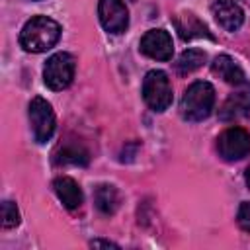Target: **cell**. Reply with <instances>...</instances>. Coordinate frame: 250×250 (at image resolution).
<instances>
[{
	"label": "cell",
	"mask_w": 250,
	"mask_h": 250,
	"mask_svg": "<svg viewBox=\"0 0 250 250\" xmlns=\"http://www.w3.org/2000/svg\"><path fill=\"white\" fill-rule=\"evenodd\" d=\"M61 39V25L53 18L33 16L20 31V45L27 53H45Z\"/></svg>",
	"instance_id": "cell-1"
},
{
	"label": "cell",
	"mask_w": 250,
	"mask_h": 250,
	"mask_svg": "<svg viewBox=\"0 0 250 250\" xmlns=\"http://www.w3.org/2000/svg\"><path fill=\"white\" fill-rule=\"evenodd\" d=\"M74 57L70 53H55L47 59L45 68H43V82L47 88L59 92L70 86L74 78Z\"/></svg>",
	"instance_id": "cell-4"
},
{
	"label": "cell",
	"mask_w": 250,
	"mask_h": 250,
	"mask_svg": "<svg viewBox=\"0 0 250 250\" xmlns=\"http://www.w3.org/2000/svg\"><path fill=\"white\" fill-rule=\"evenodd\" d=\"M143 100L152 111H164L172 104V86L164 70H148L143 80Z\"/></svg>",
	"instance_id": "cell-3"
},
{
	"label": "cell",
	"mask_w": 250,
	"mask_h": 250,
	"mask_svg": "<svg viewBox=\"0 0 250 250\" xmlns=\"http://www.w3.org/2000/svg\"><path fill=\"white\" fill-rule=\"evenodd\" d=\"M174 25L180 33L182 39L189 41V39H195V37H209L211 39V33L207 29V25L191 12H186V14H180L174 18Z\"/></svg>",
	"instance_id": "cell-13"
},
{
	"label": "cell",
	"mask_w": 250,
	"mask_h": 250,
	"mask_svg": "<svg viewBox=\"0 0 250 250\" xmlns=\"http://www.w3.org/2000/svg\"><path fill=\"white\" fill-rule=\"evenodd\" d=\"M98 18L107 33H123L129 25V10L123 0H100Z\"/></svg>",
	"instance_id": "cell-7"
},
{
	"label": "cell",
	"mask_w": 250,
	"mask_h": 250,
	"mask_svg": "<svg viewBox=\"0 0 250 250\" xmlns=\"http://www.w3.org/2000/svg\"><path fill=\"white\" fill-rule=\"evenodd\" d=\"M219 156L227 162L242 160L250 154V133L242 127H229L217 139Z\"/></svg>",
	"instance_id": "cell-6"
},
{
	"label": "cell",
	"mask_w": 250,
	"mask_h": 250,
	"mask_svg": "<svg viewBox=\"0 0 250 250\" xmlns=\"http://www.w3.org/2000/svg\"><path fill=\"white\" fill-rule=\"evenodd\" d=\"M244 180H246V186L250 188V166L246 168V174H244Z\"/></svg>",
	"instance_id": "cell-20"
},
{
	"label": "cell",
	"mask_w": 250,
	"mask_h": 250,
	"mask_svg": "<svg viewBox=\"0 0 250 250\" xmlns=\"http://www.w3.org/2000/svg\"><path fill=\"white\" fill-rule=\"evenodd\" d=\"M211 12L217 23L227 31H236L244 23V12L234 0H211Z\"/></svg>",
	"instance_id": "cell-10"
},
{
	"label": "cell",
	"mask_w": 250,
	"mask_h": 250,
	"mask_svg": "<svg viewBox=\"0 0 250 250\" xmlns=\"http://www.w3.org/2000/svg\"><path fill=\"white\" fill-rule=\"evenodd\" d=\"M27 115H29V125H31V131H33L35 141L39 145L47 143L53 137L55 127H57V119H55V111H53L51 104L45 98L35 96L29 102Z\"/></svg>",
	"instance_id": "cell-5"
},
{
	"label": "cell",
	"mask_w": 250,
	"mask_h": 250,
	"mask_svg": "<svg viewBox=\"0 0 250 250\" xmlns=\"http://www.w3.org/2000/svg\"><path fill=\"white\" fill-rule=\"evenodd\" d=\"M236 223L242 230L250 232V201H242L236 213Z\"/></svg>",
	"instance_id": "cell-18"
},
{
	"label": "cell",
	"mask_w": 250,
	"mask_h": 250,
	"mask_svg": "<svg viewBox=\"0 0 250 250\" xmlns=\"http://www.w3.org/2000/svg\"><path fill=\"white\" fill-rule=\"evenodd\" d=\"M20 225V211L14 201H4L2 203V227L4 229H14Z\"/></svg>",
	"instance_id": "cell-17"
},
{
	"label": "cell",
	"mask_w": 250,
	"mask_h": 250,
	"mask_svg": "<svg viewBox=\"0 0 250 250\" xmlns=\"http://www.w3.org/2000/svg\"><path fill=\"white\" fill-rule=\"evenodd\" d=\"M53 189H55V193H57V197L61 199V203L66 207V209H70V211H74V209H78L80 205H82V189H80V186L72 180V178H68V176H59L55 182H53Z\"/></svg>",
	"instance_id": "cell-11"
},
{
	"label": "cell",
	"mask_w": 250,
	"mask_h": 250,
	"mask_svg": "<svg viewBox=\"0 0 250 250\" xmlns=\"http://www.w3.org/2000/svg\"><path fill=\"white\" fill-rule=\"evenodd\" d=\"M250 109V84L244 82L236 92H232L223 105L219 107V119L221 121H234L248 113Z\"/></svg>",
	"instance_id": "cell-9"
},
{
	"label": "cell",
	"mask_w": 250,
	"mask_h": 250,
	"mask_svg": "<svg viewBox=\"0 0 250 250\" xmlns=\"http://www.w3.org/2000/svg\"><path fill=\"white\" fill-rule=\"evenodd\" d=\"M211 70L213 74H217L219 78H223L225 82L229 84H234V86H240L246 82V76H244V70L238 66V62L229 57V55H219L215 57V61L211 62Z\"/></svg>",
	"instance_id": "cell-12"
},
{
	"label": "cell",
	"mask_w": 250,
	"mask_h": 250,
	"mask_svg": "<svg viewBox=\"0 0 250 250\" xmlns=\"http://www.w3.org/2000/svg\"><path fill=\"white\" fill-rule=\"evenodd\" d=\"M94 203H96L100 213L113 215L117 211V207H119V193H117V189L113 186L102 184L94 191Z\"/></svg>",
	"instance_id": "cell-14"
},
{
	"label": "cell",
	"mask_w": 250,
	"mask_h": 250,
	"mask_svg": "<svg viewBox=\"0 0 250 250\" xmlns=\"http://www.w3.org/2000/svg\"><path fill=\"white\" fill-rule=\"evenodd\" d=\"M205 61H207L205 51H201V49H186L176 61V70L180 74H189V72L197 70L199 66H203Z\"/></svg>",
	"instance_id": "cell-16"
},
{
	"label": "cell",
	"mask_w": 250,
	"mask_h": 250,
	"mask_svg": "<svg viewBox=\"0 0 250 250\" xmlns=\"http://www.w3.org/2000/svg\"><path fill=\"white\" fill-rule=\"evenodd\" d=\"M33 2H39V0H33Z\"/></svg>",
	"instance_id": "cell-21"
},
{
	"label": "cell",
	"mask_w": 250,
	"mask_h": 250,
	"mask_svg": "<svg viewBox=\"0 0 250 250\" xmlns=\"http://www.w3.org/2000/svg\"><path fill=\"white\" fill-rule=\"evenodd\" d=\"M88 150L82 146V145H62L57 152H55V158L53 162L55 164H80V166H86L88 164Z\"/></svg>",
	"instance_id": "cell-15"
},
{
	"label": "cell",
	"mask_w": 250,
	"mask_h": 250,
	"mask_svg": "<svg viewBox=\"0 0 250 250\" xmlns=\"http://www.w3.org/2000/svg\"><path fill=\"white\" fill-rule=\"evenodd\" d=\"M139 49L143 55L154 61H170L174 55L172 37L166 29H148L139 43Z\"/></svg>",
	"instance_id": "cell-8"
},
{
	"label": "cell",
	"mask_w": 250,
	"mask_h": 250,
	"mask_svg": "<svg viewBox=\"0 0 250 250\" xmlns=\"http://www.w3.org/2000/svg\"><path fill=\"white\" fill-rule=\"evenodd\" d=\"M215 105V88L207 80L193 82L180 102V113L188 121H203L211 115Z\"/></svg>",
	"instance_id": "cell-2"
},
{
	"label": "cell",
	"mask_w": 250,
	"mask_h": 250,
	"mask_svg": "<svg viewBox=\"0 0 250 250\" xmlns=\"http://www.w3.org/2000/svg\"><path fill=\"white\" fill-rule=\"evenodd\" d=\"M90 246H94V248H96V246H105V248H119V246H117L115 242H111V240H92V242H90Z\"/></svg>",
	"instance_id": "cell-19"
}]
</instances>
